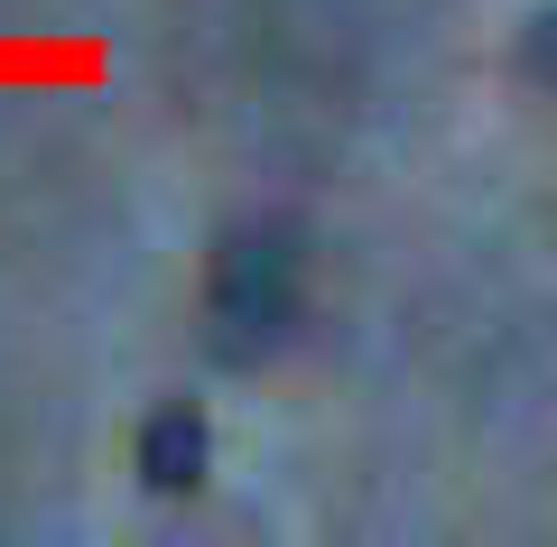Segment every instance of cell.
Segmentation results:
<instances>
[{
	"instance_id": "7a4b0ae2",
	"label": "cell",
	"mask_w": 557,
	"mask_h": 547,
	"mask_svg": "<svg viewBox=\"0 0 557 547\" xmlns=\"http://www.w3.org/2000/svg\"><path fill=\"white\" fill-rule=\"evenodd\" d=\"M205 464H214V427H205V409L168 399V409L139 427V483H149V492H196Z\"/></svg>"
},
{
	"instance_id": "6da1fadb",
	"label": "cell",
	"mask_w": 557,
	"mask_h": 547,
	"mask_svg": "<svg viewBox=\"0 0 557 547\" xmlns=\"http://www.w3.org/2000/svg\"><path fill=\"white\" fill-rule=\"evenodd\" d=\"M307 307V241L298 223H233L214 241V270H205V334H214L223 362H260V352L288 344Z\"/></svg>"
}]
</instances>
